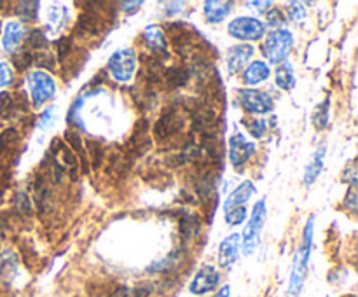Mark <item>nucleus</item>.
Listing matches in <instances>:
<instances>
[{
	"label": "nucleus",
	"mask_w": 358,
	"mask_h": 297,
	"mask_svg": "<svg viewBox=\"0 0 358 297\" xmlns=\"http://www.w3.org/2000/svg\"><path fill=\"white\" fill-rule=\"evenodd\" d=\"M313 227L315 220L313 217H310L306 222L303 233V241L299 245V250H297L296 257H294V266H292V275H290V283H289V297H297L299 296L301 289L304 285V278H306L308 271V259H310L311 252V241H313Z\"/></svg>",
	"instance_id": "obj_1"
},
{
	"label": "nucleus",
	"mask_w": 358,
	"mask_h": 297,
	"mask_svg": "<svg viewBox=\"0 0 358 297\" xmlns=\"http://www.w3.org/2000/svg\"><path fill=\"white\" fill-rule=\"evenodd\" d=\"M292 45V34H290L289 30H283V28H276V30L269 31V34L266 35V41L264 44H262V52H264V56L269 61L278 65V63L285 61Z\"/></svg>",
	"instance_id": "obj_2"
},
{
	"label": "nucleus",
	"mask_w": 358,
	"mask_h": 297,
	"mask_svg": "<svg viewBox=\"0 0 358 297\" xmlns=\"http://www.w3.org/2000/svg\"><path fill=\"white\" fill-rule=\"evenodd\" d=\"M108 73L117 82H129L136 70V55L131 49H119L108 58Z\"/></svg>",
	"instance_id": "obj_3"
},
{
	"label": "nucleus",
	"mask_w": 358,
	"mask_h": 297,
	"mask_svg": "<svg viewBox=\"0 0 358 297\" xmlns=\"http://www.w3.org/2000/svg\"><path fill=\"white\" fill-rule=\"evenodd\" d=\"M266 220V201L261 199V201L255 203L254 212H252L250 220H248L247 227L243 231V254L250 255L254 254V250L259 245V238H261V231L264 227Z\"/></svg>",
	"instance_id": "obj_4"
},
{
	"label": "nucleus",
	"mask_w": 358,
	"mask_h": 297,
	"mask_svg": "<svg viewBox=\"0 0 358 297\" xmlns=\"http://www.w3.org/2000/svg\"><path fill=\"white\" fill-rule=\"evenodd\" d=\"M28 87H30V96L31 103L35 107H41L45 101L51 100L56 93V84L49 73H45L44 70H34V72L28 75Z\"/></svg>",
	"instance_id": "obj_5"
},
{
	"label": "nucleus",
	"mask_w": 358,
	"mask_h": 297,
	"mask_svg": "<svg viewBox=\"0 0 358 297\" xmlns=\"http://www.w3.org/2000/svg\"><path fill=\"white\" fill-rule=\"evenodd\" d=\"M227 30L234 38H240V41H259L261 37H264L266 27L257 17L240 16L231 21Z\"/></svg>",
	"instance_id": "obj_6"
},
{
	"label": "nucleus",
	"mask_w": 358,
	"mask_h": 297,
	"mask_svg": "<svg viewBox=\"0 0 358 297\" xmlns=\"http://www.w3.org/2000/svg\"><path fill=\"white\" fill-rule=\"evenodd\" d=\"M240 103L250 114H268L275 107V101H273L271 94L257 89H241Z\"/></svg>",
	"instance_id": "obj_7"
},
{
	"label": "nucleus",
	"mask_w": 358,
	"mask_h": 297,
	"mask_svg": "<svg viewBox=\"0 0 358 297\" xmlns=\"http://www.w3.org/2000/svg\"><path fill=\"white\" fill-rule=\"evenodd\" d=\"M220 275L213 266H203L199 271L196 273L194 280L191 282V292L194 296H205V294L212 292L219 287Z\"/></svg>",
	"instance_id": "obj_8"
},
{
	"label": "nucleus",
	"mask_w": 358,
	"mask_h": 297,
	"mask_svg": "<svg viewBox=\"0 0 358 297\" xmlns=\"http://www.w3.org/2000/svg\"><path fill=\"white\" fill-rule=\"evenodd\" d=\"M255 152V143L248 142L243 135L236 133V135L231 136L229 140V157L233 166L241 168L243 164H247V161H250V157Z\"/></svg>",
	"instance_id": "obj_9"
},
{
	"label": "nucleus",
	"mask_w": 358,
	"mask_h": 297,
	"mask_svg": "<svg viewBox=\"0 0 358 297\" xmlns=\"http://www.w3.org/2000/svg\"><path fill=\"white\" fill-rule=\"evenodd\" d=\"M252 56H254V48L252 45L238 44L234 48H231L229 52H227V70H229V73L234 75L240 70H243Z\"/></svg>",
	"instance_id": "obj_10"
},
{
	"label": "nucleus",
	"mask_w": 358,
	"mask_h": 297,
	"mask_svg": "<svg viewBox=\"0 0 358 297\" xmlns=\"http://www.w3.org/2000/svg\"><path fill=\"white\" fill-rule=\"evenodd\" d=\"M238 254H240V234L233 233L224 238L219 247V264L222 268H229L236 262Z\"/></svg>",
	"instance_id": "obj_11"
},
{
	"label": "nucleus",
	"mask_w": 358,
	"mask_h": 297,
	"mask_svg": "<svg viewBox=\"0 0 358 297\" xmlns=\"http://www.w3.org/2000/svg\"><path fill=\"white\" fill-rule=\"evenodd\" d=\"M182 126H184V121H182L180 115L177 114V110H168L161 115V119L157 121L156 128H154V133H156L159 138H166V136L180 131Z\"/></svg>",
	"instance_id": "obj_12"
},
{
	"label": "nucleus",
	"mask_w": 358,
	"mask_h": 297,
	"mask_svg": "<svg viewBox=\"0 0 358 297\" xmlns=\"http://www.w3.org/2000/svg\"><path fill=\"white\" fill-rule=\"evenodd\" d=\"M143 44L156 55H166V35L157 24H150L143 30Z\"/></svg>",
	"instance_id": "obj_13"
},
{
	"label": "nucleus",
	"mask_w": 358,
	"mask_h": 297,
	"mask_svg": "<svg viewBox=\"0 0 358 297\" xmlns=\"http://www.w3.org/2000/svg\"><path fill=\"white\" fill-rule=\"evenodd\" d=\"M254 192H255L254 184H252L250 180H245L243 184L238 185V187L233 191V194L226 199V203H224V210H226V212H229V210L245 206V203L252 198V194H254Z\"/></svg>",
	"instance_id": "obj_14"
},
{
	"label": "nucleus",
	"mask_w": 358,
	"mask_h": 297,
	"mask_svg": "<svg viewBox=\"0 0 358 297\" xmlns=\"http://www.w3.org/2000/svg\"><path fill=\"white\" fill-rule=\"evenodd\" d=\"M23 24L17 23V21H9L6 24V30H3V48L7 52H14L17 49V45L23 41Z\"/></svg>",
	"instance_id": "obj_15"
},
{
	"label": "nucleus",
	"mask_w": 358,
	"mask_h": 297,
	"mask_svg": "<svg viewBox=\"0 0 358 297\" xmlns=\"http://www.w3.org/2000/svg\"><path fill=\"white\" fill-rule=\"evenodd\" d=\"M231 9H233V2H222V0L220 2H213V0H210V2H205L203 13H205V17L208 23H220L222 20H226Z\"/></svg>",
	"instance_id": "obj_16"
},
{
	"label": "nucleus",
	"mask_w": 358,
	"mask_h": 297,
	"mask_svg": "<svg viewBox=\"0 0 358 297\" xmlns=\"http://www.w3.org/2000/svg\"><path fill=\"white\" fill-rule=\"evenodd\" d=\"M271 75V68L266 65L264 61H254L243 73L245 84H250V86H257V84L264 82Z\"/></svg>",
	"instance_id": "obj_17"
},
{
	"label": "nucleus",
	"mask_w": 358,
	"mask_h": 297,
	"mask_svg": "<svg viewBox=\"0 0 358 297\" xmlns=\"http://www.w3.org/2000/svg\"><path fill=\"white\" fill-rule=\"evenodd\" d=\"M131 143H133V154L135 156H142L150 145V138H149V128H147L145 119L138 122L135 126V131H133L131 136Z\"/></svg>",
	"instance_id": "obj_18"
},
{
	"label": "nucleus",
	"mask_w": 358,
	"mask_h": 297,
	"mask_svg": "<svg viewBox=\"0 0 358 297\" xmlns=\"http://www.w3.org/2000/svg\"><path fill=\"white\" fill-rule=\"evenodd\" d=\"M325 147H318L317 150H315L313 157L310 159V163H308L306 166V171H304V184L306 185H311L315 180L318 178V175H320L322 168H324V157H325Z\"/></svg>",
	"instance_id": "obj_19"
},
{
	"label": "nucleus",
	"mask_w": 358,
	"mask_h": 297,
	"mask_svg": "<svg viewBox=\"0 0 358 297\" xmlns=\"http://www.w3.org/2000/svg\"><path fill=\"white\" fill-rule=\"evenodd\" d=\"M178 227H180L182 238H184L185 241H191L192 238H194L196 234H198L199 222H198V219H196L194 215H191V213L184 212V213H182L180 219H178Z\"/></svg>",
	"instance_id": "obj_20"
},
{
	"label": "nucleus",
	"mask_w": 358,
	"mask_h": 297,
	"mask_svg": "<svg viewBox=\"0 0 358 297\" xmlns=\"http://www.w3.org/2000/svg\"><path fill=\"white\" fill-rule=\"evenodd\" d=\"M189 77H191V73H189V70L184 68V66H171V68H168L166 72H164V80H166L168 86L171 87L185 86Z\"/></svg>",
	"instance_id": "obj_21"
},
{
	"label": "nucleus",
	"mask_w": 358,
	"mask_h": 297,
	"mask_svg": "<svg viewBox=\"0 0 358 297\" xmlns=\"http://www.w3.org/2000/svg\"><path fill=\"white\" fill-rule=\"evenodd\" d=\"M276 84H278L282 89L290 91L294 86H296V75H294V70L290 66V63H283L276 68V75H275Z\"/></svg>",
	"instance_id": "obj_22"
},
{
	"label": "nucleus",
	"mask_w": 358,
	"mask_h": 297,
	"mask_svg": "<svg viewBox=\"0 0 358 297\" xmlns=\"http://www.w3.org/2000/svg\"><path fill=\"white\" fill-rule=\"evenodd\" d=\"M152 292V285L149 283H142L138 287H117L110 297H149Z\"/></svg>",
	"instance_id": "obj_23"
},
{
	"label": "nucleus",
	"mask_w": 358,
	"mask_h": 297,
	"mask_svg": "<svg viewBox=\"0 0 358 297\" xmlns=\"http://www.w3.org/2000/svg\"><path fill=\"white\" fill-rule=\"evenodd\" d=\"M79 28L84 34H98L101 30V20L93 13H84L79 17Z\"/></svg>",
	"instance_id": "obj_24"
},
{
	"label": "nucleus",
	"mask_w": 358,
	"mask_h": 297,
	"mask_svg": "<svg viewBox=\"0 0 358 297\" xmlns=\"http://www.w3.org/2000/svg\"><path fill=\"white\" fill-rule=\"evenodd\" d=\"M329 105H331V98H325L324 101H322L320 105H318L317 108H315L313 112V126L317 129H324L327 128L329 124Z\"/></svg>",
	"instance_id": "obj_25"
},
{
	"label": "nucleus",
	"mask_w": 358,
	"mask_h": 297,
	"mask_svg": "<svg viewBox=\"0 0 358 297\" xmlns=\"http://www.w3.org/2000/svg\"><path fill=\"white\" fill-rule=\"evenodd\" d=\"M16 269H17V259L14 257L13 254L3 257L2 266H0V280L9 283L10 280L14 278V275H16Z\"/></svg>",
	"instance_id": "obj_26"
},
{
	"label": "nucleus",
	"mask_w": 358,
	"mask_h": 297,
	"mask_svg": "<svg viewBox=\"0 0 358 297\" xmlns=\"http://www.w3.org/2000/svg\"><path fill=\"white\" fill-rule=\"evenodd\" d=\"M37 13H38V3L37 2H20V3H17L16 14L23 21H28V23H31V21H35V17H37Z\"/></svg>",
	"instance_id": "obj_27"
},
{
	"label": "nucleus",
	"mask_w": 358,
	"mask_h": 297,
	"mask_svg": "<svg viewBox=\"0 0 358 297\" xmlns=\"http://www.w3.org/2000/svg\"><path fill=\"white\" fill-rule=\"evenodd\" d=\"M196 187H198V192L203 198L208 199L210 196L213 194V191H215V182H213L212 175H203L198 180V185H196Z\"/></svg>",
	"instance_id": "obj_28"
},
{
	"label": "nucleus",
	"mask_w": 358,
	"mask_h": 297,
	"mask_svg": "<svg viewBox=\"0 0 358 297\" xmlns=\"http://www.w3.org/2000/svg\"><path fill=\"white\" fill-rule=\"evenodd\" d=\"M48 45V38L44 37L41 30H31L30 37H28V48L34 49V51H42V49Z\"/></svg>",
	"instance_id": "obj_29"
},
{
	"label": "nucleus",
	"mask_w": 358,
	"mask_h": 297,
	"mask_svg": "<svg viewBox=\"0 0 358 297\" xmlns=\"http://www.w3.org/2000/svg\"><path fill=\"white\" fill-rule=\"evenodd\" d=\"M245 219H247V206H240V208L226 212V222L229 226H240Z\"/></svg>",
	"instance_id": "obj_30"
},
{
	"label": "nucleus",
	"mask_w": 358,
	"mask_h": 297,
	"mask_svg": "<svg viewBox=\"0 0 358 297\" xmlns=\"http://www.w3.org/2000/svg\"><path fill=\"white\" fill-rule=\"evenodd\" d=\"M243 124L247 126V129L250 131V135H254L255 138H261V136L266 135V121H261V119H250V121H243Z\"/></svg>",
	"instance_id": "obj_31"
},
{
	"label": "nucleus",
	"mask_w": 358,
	"mask_h": 297,
	"mask_svg": "<svg viewBox=\"0 0 358 297\" xmlns=\"http://www.w3.org/2000/svg\"><path fill=\"white\" fill-rule=\"evenodd\" d=\"M287 14L292 21H303L306 16V9H304V3L301 2H290L287 6Z\"/></svg>",
	"instance_id": "obj_32"
},
{
	"label": "nucleus",
	"mask_w": 358,
	"mask_h": 297,
	"mask_svg": "<svg viewBox=\"0 0 358 297\" xmlns=\"http://www.w3.org/2000/svg\"><path fill=\"white\" fill-rule=\"evenodd\" d=\"M266 23L269 24V27H280V24L285 23V16H283V13L280 9H271L268 14H266Z\"/></svg>",
	"instance_id": "obj_33"
},
{
	"label": "nucleus",
	"mask_w": 358,
	"mask_h": 297,
	"mask_svg": "<svg viewBox=\"0 0 358 297\" xmlns=\"http://www.w3.org/2000/svg\"><path fill=\"white\" fill-rule=\"evenodd\" d=\"M90 152H91V159H93V164H94V168H98L100 166V163H101V157H103V154H105V150H103V147L100 145V143L98 142H90Z\"/></svg>",
	"instance_id": "obj_34"
},
{
	"label": "nucleus",
	"mask_w": 358,
	"mask_h": 297,
	"mask_svg": "<svg viewBox=\"0 0 358 297\" xmlns=\"http://www.w3.org/2000/svg\"><path fill=\"white\" fill-rule=\"evenodd\" d=\"M14 72L7 63H0V87L7 86V84L13 82Z\"/></svg>",
	"instance_id": "obj_35"
},
{
	"label": "nucleus",
	"mask_w": 358,
	"mask_h": 297,
	"mask_svg": "<svg viewBox=\"0 0 358 297\" xmlns=\"http://www.w3.org/2000/svg\"><path fill=\"white\" fill-rule=\"evenodd\" d=\"M14 63H16L17 68L24 70V68H27V66H30L31 63H34V55H31L30 51L21 52L20 56H16V58H14Z\"/></svg>",
	"instance_id": "obj_36"
},
{
	"label": "nucleus",
	"mask_w": 358,
	"mask_h": 297,
	"mask_svg": "<svg viewBox=\"0 0 358 297\" xmlns=\"http://www.w3.org/2000/svg\"><path fill=\"white\" fill-rule=\"evenodd\" d=\"M13 107H14V101H13V98H10V94L9 93L0 94V108H2L3 117H6V115L13 110Z\"/></svg>",
	"instance_id": "obj_37"
},
{
	"label": "nucleus",
	"mask_w": 358,
	"mask_h": 297,
	"mask_svg": "<svg viewBox=\"0 0 358 297\" xmlns=\"http://www.w3.org/2000/svg\"><path fill=\"white\" fill-rule=\"evenodd\" d=\"M16 205L23 210L24 213H31V206H30V199L24 192H17V198H16Z\"/></svg>",
	"instance_id": "obj_38"
},
{
	"label": "nucleus",
	"mask_w": 358,
	"mask_h": 297,
	"mask_svg": "<svg viewBox=\"0 0 358 297\" xmlns=\"http://www.w3.org/2000/svg\"><path fill=\"white\" fill-rule=\"evenodd\" d=\"M345 205L348 206L350 210H357L358 196H357L355 187H352V189H350V191H348V194H346V198H345Z\"/></svg>",
	"instance_id": "obj_39"
},
{
	"label": "nucleus",
	"mask_w": 358,
	"mask_h": 297,
	"mask_svg": "<svg viewBox=\"0 0 358 297\" xmlns=\"http://www.w3.org/2000/svg\"><path fill=\"white\" fill-rule=\"evenodd\" d=\"M70 51V38L69 37H63L62 41L58 42V55H59V59L65 58L66 55H69Z\"/></svg>",
	"instance_id": "obj_40"
},
{
	"label": "nucleus",
	"mask_w": 358,
	"mask_h": 297,
	"mask_svg": "<svg viewBox=\"0 0 358 297\" xmlns=\"http://www.w3.org/2000/svg\"><path fill=\"white\" fill-rule=\"evenodd\" d=\"M343 180L348 182V184H352V187H355V184H357V168H355V164H353V166H350L348 170L345 171V175H343Z\"/></svg>",
	"instance_id": "obj_41"
},
{
	"label": "nucleus",
	"mask_w": 358,
	"mask_h": 297,
	"mask_svg": "<svg viewBox=\"0 0 358 297\" xmlns=\"http://www.w3.org/2000/svg\"><path fill=\"white\" fill-rule=\"evenodd\" d=\"M164 6H166V7H171V9L164 10V13H166L168 16H173V14L180 13L182 7H184V2H168V3H164Z\"/></svg>",
	"instance_id": "obj_42"
},
{
	"label": "nucleus",
	"mask_w": 358,
	"mask_h": 297,
	"mask_svg": "<svg viewBox=\"0 0 358 297\" xmlns=\"http://www.w3.org/2000/svg\"><path fill=\"white\" fill-rule=\"evenodd\" d=\"M140 6H142V2H122L121 3L122 10L126 9V13H131V10H135L133 7H140Z\"/></svg>",
	"instance_id": "obj_43"
},
{
	"label": "nucleus",
	"mask_w": 358,
	"mask_h": 297,
	"mask_svg": "<svg viewBox=\"0 0 358 297\" xmlns=\"http://www.w3.org/2000/svg\"><path fill=\"white\" fill-rule=\"evenodd\" d=\"M229 296H231V287L226 285V287H222V289H220L213 297H229Z\"/></svg>",
	"instance_id": "obj_44"
},
{
	"label": "nucleus",
	"mask_w": 358,
	"mask_h": 297,
	"mask_svg": "<svg viewBox=\"0 0 358 297\" xmlns=\"http://www.w3.org/2000/svg\"><path fill=\"white\" fill-rule=\"evenodd\" d=\"M250 6H254V7H259L257 10H262V13H264V10H266V7H271L273 3H271V2H250Z\"/></svg>",
	"instance_id": "obj_45"
}]
</instances>
